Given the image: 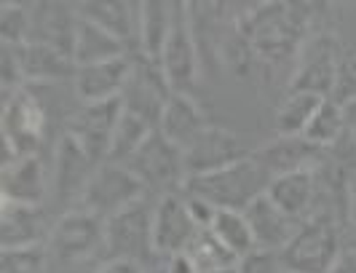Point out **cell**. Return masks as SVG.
Instances as JSON below:
<instances>
[{
  "label": "cell",
  "instance_id": "obj_27",
  "mask_svg": "<svg viewBox=\"0 0 356 273\" xmlns=\"http://www.w3.org/2000/svg\"><path fill=\"white\" fill-rule=\"evenodd\" d=\"M324 97L308 91H289L276 108V134L279 137H303L308 124L314 121Z\"/></svg>",
  "mask_w": 356,
  "mask_h": 273
},
{
  "label": "cell",
  "instance_id": "obj_1",
  "mask_svg": "<svg viewBox=\"0 0 356 273\" xmlns=\"http://www.w3.org/2000/svg\"><path fill=\"white\" fill-rule=\"evenodd\" d=\"M303 6L289 3H266L244 14L238 33L250 43L252 54L268 62H282L286 56L300 54L305 43L308 14H298Z\"/></svg>",
  "mask_w": 356,
  "mask_h": 273
},
{
  "label": "cell",
  "instance_id": "obj_41",
  "mask_svg": "<svg viewBox=\"0 0 356 273\" xmlns=\"http://www.w3.org/2000/svg\"><path fill=\"white\" fill-rule=\"evenodd\" d=\"M214 273H238L236 268H225V271H214Z\"/></svg>",
  "mask_w": 356,
  "mask_h": 273
},
{
  "label": "cell",
  "instance_id": "obj_11",
  "mask_svg": "<svg viewBox=\"0 0 356 273\" xmlns=\"http://www.w3.org/2000/svg\"><path fill=\"white\" fill-rule=\"evenodd\" d=\"M124 115V99H110L97 105H83L72 115L70 134L81 142L94 161H102L110 156L113 134Z\"/></svg>",
  "mask_w": 356,
  "mask_h": 273
},
{
  "label": "cell",
  "instance_id": "obj_13",
  "mask_svg": "<svg viewBox=\"0 0 356 273\" xmlns=\"http://www.w3.org/2000/svg\"><path fill=\"white\" fill-rule=\"evenodd\" d=\"M241 158H250V150L244 147L241 137H236L228 129L209 126L185 150V174L191 180L198 174H209L222 166H231Z\"/></svg>",
  "mask_w": 356,
  "mask_h": 273
},
{
  "label": "cell",
  "instance_id": "obj_21",
  "mask_svg": "<svg viewBox=\"0 0 356 273\" xmlns=\"http://www.w3.org/2000/svg\"><path fill=\"white\" fill-rule=\"evenodd\" d=\"M0 241L3 249H22V247H40L46 236V222L40 215V206L24 204H3L0 215Z\"/></svg>",
  "mask_w": 356,
  "mask_h": 273
},
{
  "label": "cell",
  "instance_id": "obj_7",
  "mask_svg": "<svg viewBox=\"0 0 356 273\" xmlns=\"http://www.w3.org/2000/svg\"><path fill=\"white\" fill-rule=\"evenodd\" d=\"M159 67L175 94H188V89H193L201 70V59H198L196 30L185 3H175V22L166 38V46L161 51Z\"/></svg>",
  "mask_w": 356,
  "mask_h": 273
},
{
  "label": "cell",
  "instance_id": "obj_33",
  "mask_svg": "<svg viewBox=\"0 0 356 273\" xmlns=\"http://www.w3.org/2000/svg\"><path fill=\"white\" fill-rule=\"evenodd\" d=\"M338 105L348 108L356 102V46L340 51L338 59V75H335V89H332V97Z\"/></svg>",
  "mask_w": 356,
  "mask_h": 273
},
{
  "label": "cell",
  "instance_id": "obj_37",
  "mask_svg": "<svg viewBox=\"0 0 356 273\" xmlns=\"http://www.w3.org/2000/svg\"><path fill=\"white\" fill-rule=\"evenodd\" d=\"M163 273H201L196 265V260L188 255V252H179V255L169 257L166 260V268Z\"/></svg>",
  "mask_w": 356,
  "mask_h": 273
},
{
  "label": "cell",
  "instance_id": "obj_5",
  "mask_svg": "<svg viewBox=\"0 0 356 273\" xmlns=\"http://www.w3.org/2000/svg\"><path fill=\"white\" fill-rule=\"evenodd\" d=\"M129 169L143 180L145 188L159 190L161 196L179 193L185 188V153L172 145L159 129L143 142V147L129 158Z\"/></svg>",
  "mask_w": 356,
  "mask_h": 273
},
{
  "label": "cell",
  "instance_id": "obj_3",
  "mask_svg": "<svg viewBox=\"0 0 356 273\" xmlns=\"http://www.w3.org/2000/svg\"><path fill=\"white\" fill-rule=\"evenodd\" d=\"M143 180L129 166L107 161V164L97 166L91 180L86 182V188L81 193V209L102 220H110L118 212L134 206L137 201H143Z\"/></svg>",
  "mask_w": 356,
  "mask_h": 273
},
{
  "label": "cell",
  "instance_id": "obj_30",
  "mask_svg": "<svg viewBox=\"0 0 356 273\" xmlns=\"http://www.w3.org/2000/svg\"><path fill=\"white\" fill-rule=\"evenodd\" d=\"M346 129H348V124H346V108L338 105L335 99H324L321 108L316 110V115H314V121L305 129L303 140L311 142L316 150H321V147L335 145Z\"/></svg>",
  "mask_w": 356,
  "mask_h": 273
},
{
  "label": "cell",
  "instance_id": "obj_39",
  "mask_svg": "<svg viewBox=\"0 0 356 273\" xmlns=\"http://www.w3.org/2000/svg\"><path fill=\"white\" fill-rule=\"evenodd\" d=\"M346 124H348V134L354 137V142H356V102L346 108Z\"/></svg>",
  "mask_w": 356,
  "mask_h": 273
},
{
  "label": "cell",
  "instance_id": "obj_8",
  "mask_svg": "<svg viewBox=\"0 0 356 273\" xmlns=\"http://www.w3.org/2000/svg\"><path fill=\"white\" fill-rule=\"evenodd\" d=\"M153 209L156 206L137 201L115 217L105 220V247L110 255L137 260L143 265L150 263V257H159L153 244Z\"/></svg>",
  "mask_w": 356,
  "mask_h": 273
},
{
  "label": "cell",
  "instance_id": "obj_29",
  "mask_svg": "<svg viewBox=\"0 0 356 273\" xmlns=\"http://www.w3.org/2000/svg\"><path fill=\"white\" fill-rule=\"evenodd\" d=\"M153 131H156V126L147 118L124 108V115H121V121L115 126V134H113V145H110L107 161H113V164H129V158L143 147V142Z\"/></svg>",
  "mask_w": 356,
  "mask_h": 273
},
{
  "label": "cell",
  "instance_id": "obj_12",
  "mask_svg": "<svg viewBox=\"0 0 356 273\" xmlns=\"http://www.w3.org/2000/svg\"><path fill=\"white\" fill-rule=\"evenodd\" d=\"M134 73V62L129 56L107 59L86 67H75L72 83L75 94L83 105H97V102H110V99H124V91Z\"/></svg>",
  "mask_w": 356,
  "mask_h": 273
},
{
  "label": "cell",
  "instance_id": "obj_6",
  "mask_svg": "<svg viewBox=\"0 0 356 273\" xmlns=\"http://www.w3.org/2000/svg\"><path fill=\"white\" fill-rule=\"evenodd\" d=\"M46 131V113L30 91H19L3 102V166L35 156Z\"/></svg>",
  "mask_w": 356,
  "mask_h": 273
},
{
  "label": "cell",
  "instance_id": "obj_15",
  "mask_svg": "<svg viewBox=\"0 0 356 273\" xmlns=\"http://www.w3.org/2000/svg\"><path fill=\"white\" fill-rule=\"evenodd\" d=\"M99 244H105V222L86 209L67 212L51 231V249L62 260H83Z\"/></svg>",
  "mask_w": 356,
  "mask_h": 273
},
{
  "label": "cell",
  "instance_id": "obj_25",
  "mask_svg": "<svg viewBox=\"0 0 356 273\" xmlns=\"http://www.w3.org/2000/svg\"><path fill=\"white\" fill-rule=\"evenodd\" d=\"M316 147L305 142L303 137H279L276 142L260 150V164L268 169L270 177L279 174H289V172H303V169H314L316 161Z\"/></svg>",
  "mask_w": 356,
  "mask_h": 273
},
{
  "label": "cell",
  "instance_id": "obj_40",
  "mask_svg": "<svg viewBox=\"0 0 356 273\" xmlns=\"http://www.w3.org/2000/svg\"><path fill=\"white\" fill-rule=\"evenodd\" d=\"M348 222H351V228H354L356 233V185L351 188V193H348Z\"/></svg>",
  "mask_w": 356,
  "mask_h": 273
},
{
  "label": "cell",
  "instance_id": "obj_36",
  "mask_svg": "<svg viewBox=\"0 0 356 273\" xmlns=\"http://www.w3.org/2000/svg\"><path fill=\"white\" fill-rule=\"evenodd\" d=\"M97 273H147L143 263L137 260H124V257H110L107 263H102Z\"/></svg>",
  "mask_w": 356,
  "mask_h": 273
},
{
  "label": "cell",
  "instance_id": "obj_2",
  "mask_svg": "<svg viewBox=\"0 0 356 273\" xmlns=\"http://www.w3.org/2000/svg\"><path fill=\"white\" fill-rule=\"evenodd\" d=\"M270 180L273 177L268 174L266 166L260 164V158L250 156V158H241V161H236L231 166H222L217 172L185 180L182 193L209 201L214 209H238V212H244L252 201L266 196Z\"/></svg>",
  "mask_w": 356,
  "mask_h": 273
},
{
  "label": "cell",
  "instance_id": "obj_24",
  "mask_svg": "<svg viewBox=\"0 0 356 273\" xmlns=\"http://www.w3.org/2000/svg\"><path fill=\"white\" fill-rule=\"evenodd\" d=\"M172 22H175V3H163V0L140 3V38H137V43H140L143 59H150L159 65L166 38L172 33Z\"/></svg>",
  "mask_w": 356,
  "mask_h": 273
},
{
  "label": "cell",
  "instance_id": "obj_14",
  "mask_svg": "<svg viewBox=\"0 0 356 273\" xmlns=\"http://www.w3.org/2000/svg\"><path fill=\"white\" fill-rule=\"evenodd\" d=\"M172 94L175 91L169 86V81L163 78L159 65L150 59H140V62H134V73L124 91V108L147 118L159 129L161 113L166 108V102L172 99Z\"/></svg>",
  "mask_w": 356,
  "mask_h": 273
},
{
  "label": "cell",
  "instance_id": "obj_20",
  "mask_svg": "<svg viewBox=\"0 0 356 273\" xmlns=\"http://www.w3.org/2000/svg\"><path fill=\"white\" fill-rule=\"evenodd\" d=\"M266 196L273 201L282 212H286L289 217L303 220L305 212H308L311 204H314V196H316V172H314V169H303V172L279 174V177L270 180Z\"/></svg>",
  "mask_w": 356,
  "mask_h": 273
},
{
  "label": "cell",
  "instance_id": "obj_10",
  "mask_svg": "<svg viewBox=\"0 0 356 273\" xmlns=\"http://www.w3.org/2000/svg\"><path fill=\"white\" fill-rule=\"evenodd\" d=\"M201 228L191 217L188 204L182 193L161 196L153 209V244L159 257H175L179 252H188L191 244L196 241Z\"/></svg>",
  "mask_w": 356,
  "mask_h": 273
},
{
  "label": "cell",
  "instance_id": "obj_4",
  "mask_svg": "<svg viewBox=\"0 0 356 273\" xmlns=\"http://www.w3.org/2000/svg\"><path fill=\"white\" fill-rule=\"evenodd\" d=\"M340 257L343 252L338 228L327 217L305 220L282 252L284 268L298 273H330L338 265Z\"/></svg>",
  "mask_w": 356,
  "mask_h": 273
},
{
  "label": "cell",
  "instance_id": "obj_17",
  "mask_svg": "<svg viewBox=\"0 0 356 273\" xmlns=\"http://www.w3.org/2000/svg\"><path fill=\"white\" fill-rule=\"evenodd\" d=\"M244 215L250 220L257 247L260 249H273V252H284V247L295 238V233L303 225V220L289 217L268 196H260L257 201H252L250 206L244 209Z\"/></svg>",
  "mask_w": 356,
  "mask_h": 273
},
{
  "label": "cell",
  "instance_id": "obj_22",
  "mask_svg": "<svg viewBox=\"0 0 356 273\" xmlns=\"http://www.w3.org/2000/svg\"><path fill=\"white\" fill-rule=\"evenodd\" d=\"M97 161L91 158L89 153L81 147V142L67 134L62 137V142L56 147V166H54V185L62 196H67L72 190H81L86 188V182L91 180Z\"/></svg>",
  "mask_w": 356,
  "mask_h": 273
},
{
  "label": "cell",
  "instance_id": "obj_9",
  "mask_svg": "<svg viewBox=\"0 0 356 273\" xmlns=\"http://www.w3.org/2000/svg\"><path fill=\"white\" fill-rule=\"evenodd\" d=\"M338 59V43L330 33L305 38L303 49L298 54V67L292 75L289 91H308V94H319L324 99H330L335 89Z\"/></svg>",
  "mask_w": 356,
  "mask_h": 273
},
{
  "label": "cell",
  "instance_id": "obj_31",
  "mask_svg": "<svg viewBox=\"0 0 356 273\" xmlns=\"http://www.w3.org/2000/svg\"><path fill=\"white\" fill-rule=\"evenodd\" d=\"M188 255L196 260L198 271L201 273H214V271H225V268H236V257L217 241L212 231L207 228V231H201L196 236V241L191 244V249H188Z\"/></svg>",
  "mask_w": 356,
  "mask_h": 273
},
{
  "label": "cell",
  "instance_id": "obj_18",
  "mask_svg": "<svg viewBox=\"0 0 356 273\" xmlns=\"http://www.w3.org/2000/svg\"><path fill=\"white\" fill-rule=\"evenodd\" d=\"M3 204L40 206L49 193V177L38 156H24L14 164L3 166Z\"/></svg>",
  "mask_w": 356,
  "mask_h": 273
},
{
  "label": "cell",
  "instance_id": "obj_28",
  "mask_svg": "<svg viewBox=\"0 0 356 273\" xmlns=\"http://www.w3.org/2000/svg\"><path fill=\"white\" fill-rule=\"evenodd\" d=\"M217 241L231 252L236 260H241L244 255H250L252 249H257V241L252 233V225L244 212L238 209H217L212 225H209Z\"/></svg>",
  "mask_w": 356,
  "mask_h": 273
},
{
  "label": "cell",
  "instance_id": "obj_34",
  "mask_svg": "<svg viewBox=\"0 0 356 273\" xmlns=\"http://www.w3.org/2000/svg\"><path fill=\"white\" fill-rule=\"evenodd\" d=\"M49 252L46 247H22V249H3V273H43Z\"/></svg>",
  "mask_w": 356,
  "mask_h": 273
},
{
  "label": "cell",
  "instance_id": "obj_16",
  "mask_svg": "<svg viewBox=\"0 0 356 273\" xmlns=\"http://www.w3.org/2000/svg\"><path fill=\"white\" fill-rule=\"evenodd\" d=\"M212 126L204 115V110L191 94H172V99L166 102V108L159 118V131L177 145L182 153L196 142L198 137Z\"/></svg>",
  "mask_w": 356,
  "mask_h": 273
},
{
  "label": "cell",
  "instance_id": "obj_32",
  "mask_svg": "<svg viewBox=\"0 0 356 273\" xmlns=\"http://www.w3.org/2000/svg\"><path fill=\"white\" fill-rule=\"evenodd\" d=\"M33 14L22 3H3L0 14V35L3 46H27L33 35Z\"/></svg>",
  "mask_w": 356,
  "mask_h": 273
},
{
  "label": "cell",
  "instance_id": "obj_35",
  "mask_svg": "<svg viewBox=\"0 0 356 273\" xmlns=\"http://www.w3.org/2000/svg\"><path fill=\"white\" fill-rule=\"evenodd\" d=\"M236 271L238 273H282L284 271V260L282 252H273V249H252L250 255H244L236 263Z\"/></svg>",
  "mask_w": 356,
  "mask_h": 273
},
{
  "label": "cell",
  "instance_id": "obj_19",
  "mask_svg": "<svg viewBox=\"0 0 356 273\" xmlns=\"http://www.w3.org/2000/svg\"><path fill=\"white\" fill-rule=\"evenodd\" d=\"M78 17L94 22L97 27L107 30L121 43H129L131 38H140V3H121V0H94L81 3Z\"/></svg>",
  "mask_w": 356,
  "mask_h": 273
},
{
  "label": "cell",
  "instance_id": "obj_38",
  "mask_svg": "<svg viewBox=\"0 0 356 273\" xmlns=\"http://www.w3.org/2000/svg\"><path fill=\"white\" fill-rule=\"evenodd\" d=\"M330 273H356V255H343Z\"/></svg>",
  "mask_w": 356,
  "mask_h": 273
},
{
  "label": "cell",
  "instance_id": "obj_42",
  "mask_svg": "<svg viewBox=\"0 0 356 273\" xmlns=\"http://www.w3.org/2000/svg\"><path fill=\"white\" fill-rule=\"evenodd\" d=\"M282 273H298V271H289V268H284V271H282Z\"/></svg>",
  "mask_w": 356,
  "mask_h": 273
},
{
  "label": "cell",
  "instance_id": "obj_26",
  "mask_svg": "<svg viewBox=\"0 0 356 273\" xmlns=\"http://www.w3.org/2000/svg\"><path fill=\"white\" fill-rule=\"evenodd\" d=\"M19 54H22V67L27 81H59V78L75 75L72 56L49 43L30 40L27 46H19Z\"/></svg>",
  "mask_w": 356,
  "mask_h": 273
},
{
  "label": "cell",
  "instance_id": "obj_23",
  "mask_svg": "<svg viewBox=\"0 0 356 273\" xmlns=\"http://www.w3.org/2000/svg\"><path fill=\"white\" fill-rule=\"evenodd\" d=\"M118 56H126V46L118 38H113L107 30L97 27L94 22L78 17L75 35H72L75 67H86V65H97V62H107V59H118Z\"/></svg>",
  "mask_w": 356,
  "mask_h": 273
}]
</instances>
